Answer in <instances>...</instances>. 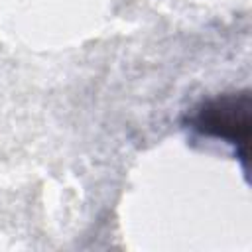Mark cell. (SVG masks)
<instances>
[{
	"label": "cell",
	"instance_id": "cell-1",
	"mask_svg": "<svg viewBox=\"0 0 252 252\" xmlns=\"http://www.w3.org/2000/svg\"><path fill=\"white\" fill-rule=\"evenodd\" d=\"M250 91H234L211 96L199 102L187 116V126L201 136L220 140L236 150V158L242 161V169L248 167L250 146Z\"/></svg>",
	"mask_w": 252,
	"mask_h": 252
}]
</instances>
